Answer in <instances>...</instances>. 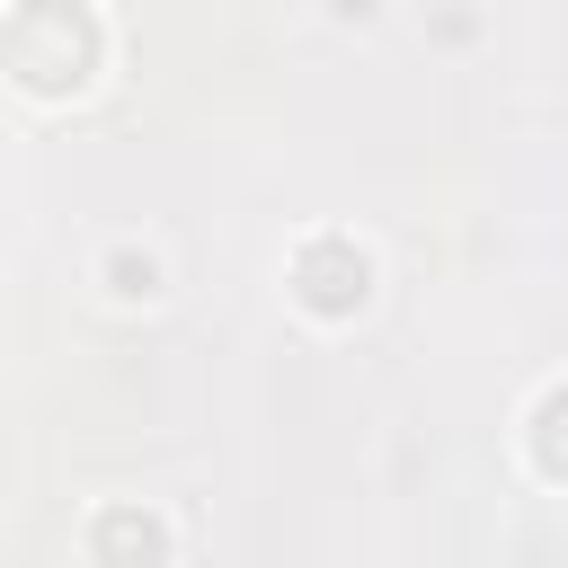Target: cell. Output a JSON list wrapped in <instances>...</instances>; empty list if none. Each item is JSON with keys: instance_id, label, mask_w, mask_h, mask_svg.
I'll return each mask as SVG.
<instances>
[{"instance_id": "cell-1", "label": "cell", "mask_w": 568, "mask_h": 568, "mask_svg": "<svg viewBox=\"0 0 568 568\" xmlns=\"http://www.w3.org/2000/svg\"><path fill=\"white\" fill-rule=\"evenodd\" d=\"M115 302H160V257L142 248V257H115V284H106Z\"/></svg>"}]
</instances>
